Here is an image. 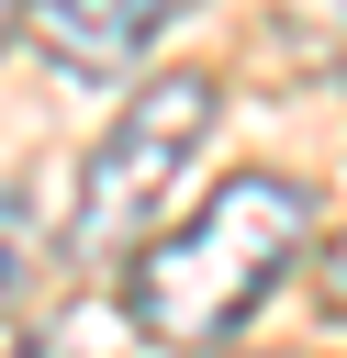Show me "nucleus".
I'll list each match as a JSON object with an SVG mask.
<instances>
[{"instance_id": "nucleus-7", "label": "nucleus", "mask_w": 347, "mask_h": 358, "mask_svg": "<svg viewBox=\"0 0 347 358\" xmlns=\"http://www.w3.org/2000/svg\"><path fill=\"white\" fill-rule=\"evenodd\" d=\"M22 358H90V324H78V313H56L45 336H22Z\"/></svg>"}, {"instance_id": "nucleus-5", "label": "nucleus", "mask_w": 347, "mask_h": 358, "mask_svg": "<svg viewBox=\"0 0 347 358\" xmlns=\"http://www.w3.org/2000/svg\"><path fill=\"white\" fill-rule=\"evenodd\" d=\"M280 45H302V67H347V0H280Z\"/></svg>"}, {"instance_id": "nucleus-8", "label": "nucleus", "mask_w": 347, "mask_h": 358, "mask_svg": "<svg viewBox=\"0 0 347 358\" xmlns=\"http://www.w3.org/2000/svg\"><path fill=\"white\" fill-rule=\"evenodd\" d=\"M11 34H22V0H0V45H11Z\"/></svg>"}, {"instance_id": "nucleus-2", "label": "nucleus", "mask_w": 347, "mask_h": 358, "mask_svg": "<svg viewBox=\"0 0 347 358\" xmlns=\"http://www.w3.org/2000/svg\"><path fill=\"white\" fill-rule=\"evenodd\" d=\"M213 123H224V90H213L201 67H168V78L123 90V123H112V134L90 145V168H78L67 257H78V268H112V257H123V246L179 201V179L201 168Z\"/></svg>"}, {"instance_id": "nucleus-4", "label": "nucleus", "mask_w": 347, "mask_h": 358, "mask_svg": "<svg viewBox=\"0 0 347 358\" xmlns=\"http://www.w3.org/2000/svg\"><path fill=\"white\" fill-rule=\"evenodd\" d=\"M34 257H45V213H34V190H0V313L34 291Z\"/></svg>"}, {"instance_id": "nucleus-6", "label": "nucleus", "mask_w": 347, "mask_h": 358, "mask_svg": "<svg viewBox=\"0 0 347 358\" xmlns=\"http://www.w3.org/2000/svg\"><path fill=\"white\" fill-rule=\"evenodd\" d=\"M313 313L347 324V235H325V257H313Z\"/></svg>"}, {"instance_id": "nucleus-3", "label": "nucleus", "mask_w": 347, "mask_h": 358, "mask_svg": "<svg viewBox=\"0 0 347 358\" xmlns=\"http://www.w3.org/2000/svg\"><path fill=\"white\" fill-rule=\"evenodd\" d=\"M34 11V45H45V67L56 78H78V90H112L157 34H179L201 0H22Z\"/></svg>"}, {"instance_id": "nucleus-1", "label": "nucleus", "mask_w": 347, "mask_h": 358, "mask_svg": "<svg viewBox=\"0 0 347 358\" xmlns=\"http://www.w3.org/2000/svg\"><path fill=\"white\" fill-rule=\"evenodd\" d=\"M302 246H313V190L280 179V168H246V179H224L201 213H179V224L123 268V313H134L146 347L201 358V347H224V336L280 291V268H291Z\"/></svg>"}]
</instances>
